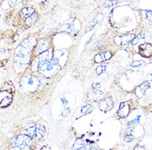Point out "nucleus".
<instances>
[{
    "mask_svg": "<svg viewBox=\"0 0 152 150\" xmlns=\"http://www.w3.org/2000/svg\"><path fill=\"white\" fill-rule=\"evenodd\" d=\"M149 88H150V85L148 82H145V83H143L142 84H141L139 86V89L140 92L141 93V94L142 95H144L145 93L146 90H148Z\"/></svg>",
    "mask_w": 152,
    "mask_h": 150,
    "instance_id": "nucleus-10",
    "label": "nucleus"
},
{
    "mask_svg": "<svg viewBox=\"0 0 152 150\" xmlns=\"http://www.w3.org/2000/svg\"><path fill=\"white\" fill-rule=\"evenodd\" d=\"M124 139L127 142H130V141H131V140H133V138H132V136H131V135L130 134H127L124 137Z\"/></svg>",
    "mask_w": 152,
    "mask_h": 150,
    "instance_id": "nucleus-17",
    "label": "nucleus"
},
{
    "mask_svg": "<svg viewBox=\"0 0 152 150\" xmlns=\"http://www.w3.org/2000/svg\"><path fill=\"white\" fill-rule=\"evenodd\" d=\"M143 63H144V62L142 61H135L131 63V66L133 67H137L142 65Z\"/></svg>",
    "mask_w": 152,
    "mask_h": 150,
    "instance_id": "nucleus-16",
    "label": "nucleus"
},
{
    "mask_svg": "<svg viewBox=\"0 0 152 150\" xmlns=\"http://www.w3.org/2000/svg\"><path fill=\"white\" fill-rule=\"evenodd\" d=\"M102 15L101 14H98L93 19H92L86 28V33L92 30L98 23V22L102 19Z\"/></svg>",
    "mask_w": 152,
    "mask_h": 150,
    "instance_id": "nucleus-4",
    "label": "nucleus"
},
{
    "mask_svg": "<svg viewBox=\"0 0 152 150\" xmlns=\"http://www.w3.org/2000/svg\"><path fill=\"white\" fill-rule=\"evenodd\" d=\"M144 148L142 146H136L135 147H134V149H144Z\"/></svg>",
    "mask_w": 152,
    "mask_h": 150,
    "instance_id": "nucleus-18",
    "label": "nucleus"
},
{
    "mask_svg": "<svg viewBox=\"0 0 152 150\" xmlns=\"http://www.w3.org/2000/svg\"><path fill=\"white\" fill-rule=\"evenodd\" d=\"M118 38L120 39V44L122 45H124L127 44L130 41H131L134 38V35L132 34H124L121 36H119Z\"/></svg>",
    "mask_w": 152,
    "mask_h": 150,
    "instance_id": "nucleus-6",
    "label": "nucleus"
},
{
    "mask_svg": "<svg viewBox=\"0 0 152 150\" xmlns=\"http://www.w3.org/2000/svg\"><path fill=\"white\" fill-rule=\"evenodd\" d=\"M140 115H139L138 116L136 117V118H135L134 119L132 120H131L130 121H128V123H127V125H132L134 123H139V121H140Z\"/></svg>",
    "mask_w": 152,
    "mask_h": 150,
    "instance_id": "nucleus-15",
    "label": "nucleus"
},
{
    "mask_svg": "<svg viewBox=\"0 0 152 150\" xmlns=\"http://www.w3.org/2000/svg\"><path fill=\"white\" fill-rule=\"evenodd\" d=\"M37 19V16L36 13L35 12L32 14L31 15L29 16L26 19L25 23L28 26H32L35 23L36 20Z\"/></svg>",
    "mask_w": 152,
    "mask_h": 150,
    "instance_id": "nucleus-8",
    "label": "nucleus"
},
{
    "mask_svg": "<svg viewBox=\"0 0 152 150\" xmlns=\"http://www.w3.org/2000/svg\"><path fill=\"white\" fill-rule=\"evenodd\" d=\"M113 102L109 98L104 99L99 103V107L102 111H107L113 107Z\"/></svg>",
    "mask_w": 152,
    "mask_h": 150,
    "instance_id": "nucleus-3",
    "label": "nucleus"
},
{
    "mask_svg": "<svg viewBox=\"0 0 152 150\" xmlns=\"http://www.w3.org/2000/svg\"><path fill=\"white\" fill-rule=\"evenodd\" d=\"M129 112V106L127 102L122 103L120 105L119 109L118 111L117 114L119 116L122 118L127 117Z\"/></svg>",
    "mask_w": 152,
    "mask_h": 150,
    "instance_id": "nucleus-2",
    "label": "nucleus"
},
{
    "mask_svg": "<svg viewBox=\"0 0 152 150\" xmlns=\"http://www.w3.org/2000/svg\"><path fill=\"white\" fill-rule=\"evenodd\" d=\"M105 68H106V64H103L98 66L96 69V72L97 74L99 76V75L103 73L105 70Z\"/></svg>",
    "mask_w": 152,
    "mask_h": 150,
    "instance_id": "nucleus-14",
    "label": "nucleus"
},
{
    "mask_svg": "<svg viewBox=\"0 0 152 150\" xmlns=\"http://www.w3.org/2000/svg\"><path fill=\"white\" fill-rule=\"evenodd\" d=\"M144 39V36L143 34H139L137 36L134 37L133 39L131 41V44L133 46L137 45L141 40Z\"/></svg>",
    "mask_w": 152,
    "mask_h": 150,
    "instance_id": "nucleus-12",
    "label": "nucleus"
},
{
    "mask_svg": "<svg viewBox=\"0 0 152 150\" xmlns=\"http://www.w3.org/2000/svg\"><path fill=\"white\" fill-rule=\"evenodd\" d=\"M34 10L32 8L25 7L23 8L20 12V16L23 18H27L34 13Z\"/></svg>",
    "mask_w": 152,
    "mask_h": 150,
    "instance_id": "nucleus-7",
    "label": "nucleus"
},
{
    "mask_svg": "<svg viewBox=\"0 0 152 150\" xmlns=\"http://www.w3.org/2000/svg\"><path fill=\"white\" fill-rule=\"evenodd\" d=\"M139 54L143 57H149L152 56V45L144 43L139 46Z\"/></svg>",
    "mask_w": 152,
    "mask_h": 150,
    "instance_id": "nucleus-1",
    "label": "nucleus"
},
{
    "mask_svg": "<svg viewBox=\"0 0 152 150\" xmlns=\"http://www.w3.org/2000/svg\"><path fill=\"white\" fill-rule=\"evenodd\" d=\"M111 54L109 52H101L97 54L95 57V60L96 62L99 63L109 59L111 57Z\"/></svg>",
    "mask_w": 152,
    "mask_h": 150,
    "instance_id": "nucleus-5",
    "label": "nucleus"
},
{
    "mask_svg": "<svg viewBox=\"0 0 152 150\" xmlns=\"http://www.w3.org/2000/svg\"><path fill=\"white\" fill-rule=\"evenodd\" d=\"M93 110V107L91 105H87L83 107L81 109V113L83 114H87L90 113Z\"/></svg>",
    "mask_w": 152,
    "mask_h": 150,
    "instance_id": "nucleus-13",
    "label": "nucleus"
},
{
    "mask_svg": "<svg viewBox=\"0 0 152 150\" xmlns=\"http://www.w3.org/2000/svg\"><path fill=\"white\" fill-rule=\"evenodd\" d=\"M150 76L152 77V73H150Z\"/></svg>",
    "mask_w": 152,
    "mask_h": 150,
    "instance_id": "nucleus-21",
    "label": "nucleus"
},
{
    "mask_svg": "<svg viewBox=\"0 0 152 150\" xmlns=\"http://www.w3.org/2000/svg\"><path fill=\"white\" fill-rule=\"evenodd\" d=\"M117 3L118 0H106L103 5L105 8H109L115 5Z\"/></svg>",
    "mask_w": 152,
    "mask_h": 150,
    "instance_id": "nucleus-11",
    "label": "nucleus"
},
{
    "mask_svg": "<svg viewBox=\"0 0 152 150\" xmlns=\"http://www.w3.org/2000/svg\"><path fill=\"white\" fill-rule=\"evenodd\" d=\"M75 1H83V0H75Z\"/></svg>",
    "mask_w": 152,
    "mask_h": 150,
    "instance_id": "nucleus-20",
    "label": "nucleus"
},
{
    "mask_svg": "<svg viewBox=\"0 0 152 150\" xmlns=\"http://www.w3.org/2000/svg\"><path fill=\"white\" fill-rule=\"evenodd\" d=\"M93 35L94 34H93V35H92L90 37V38H89V40H88V41L87 42V44H88V43H89L90 42H91V40H92V38L93 37Z\"/></svg>",
    "mask_w": 152,
    "mask_h": 150,
    "instance_id": "nucleus-19",
    "label": "nucleus"
},
{
    "mask_svg": "<svg viewBox=\"0 0 152 150\" xmlns=\"http://www.w3.org/2000/svg\"><path fill=\"white\" fill-rule=\"evenodd\" d=\"M84 144L83 143V141L79 139H78L75 141V143L73 144V146L72 147L73 149H83L84 148Z\"/></svg>",
    "mask_w": 152,
    "mask_h": 150,
    "instance_id": "nucleus-9",
    "label": "nucleus"
}]
</instances>
